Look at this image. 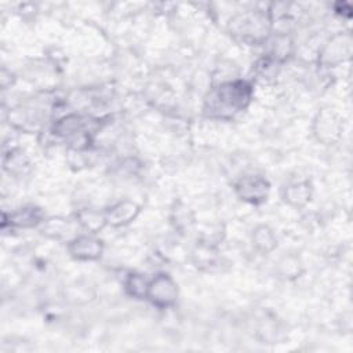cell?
<instances>
[{
    "label": "cell",
    "instance_id": "12",
    "mask_svg": "<svg viewBox=\"0 0 353 353\" xmlns=\"http://www.w3.org/2000/svg\"><path fill=\"white\" fill-rule=\"evenodd\" d=\"M255 247L262 252H269L276 247V237L268 226H259L252 234Z\"/></svg>",
    "mask_w": 353,
    "mask_h": 353
},
{
    "label": "cell",
    "instance_id": "2",
    "mask_svg": "<svg viewBox=\"0 0 353 353\" xmlns=\"http://www.w3.org/2000/svg\"><path fill=\"white\" fill-rule=\"evenodd\" d=\"M270 19L261 11H248L233 18L230 30L243 41L259 43L266 39Z\"/></svg>",
    "mask_w": 353,
    "mask_h": 353
},
{
    "label": "cell",
    "instance_id": "9",
    "mask_svg": "<svg viewBox=\"0 0 353 353\" xmlns=\"http://www.w3.org/2000/svg\"><path fill=\"white\" fill-rule=\"evenodd\" d=\"M43 214L36 207H25L10 215V225L17 228H33L40 223Z\"/></svg>",
    "mask_w": 353,
    "mask_h": 353
},
{
    "label": "cell",
    "instance_id": "8",
    "mask_svg": "<svg viewBox=\"0 0 353 353\" xmlns=\"http://www.w3.org/2000/svg\"><path fill=\"white\" fill-rule=\"evenodd\" d=\"M316 134L319 135V139L330 142L332 141L335 137L339 135L341 131V124L339 120L335 117L334 113L330 112H324L321 114H319V119L316 120Z\"/></svg>",
    "mask_w": 353,
    "mask_h": 353
},
{
    "label": "cell",
    "instance_id": "4",
    "mask_svg": "<svg viewBox=\"0 0 353 353\" xmlns=\"http://www.w3.org/2000/svg\"><path fill=\"white\" fill-rule=\"evenodd\" d=\"M237 196L248 203L258 204L266 200L269 192V183L261 176H244L236 183Z\"/></svg>",
    "mask_w": 353,
    "mask_h": 353
},
{
    "label": "cell",
    "instance_id": "1",
    "mask_svg": "<svg viewBox=\"0 0 353 353\" xmlns=\"http://www.w3.org/2000/svg\"><path fill=\"white\" fill-rule=\"evenodd\" d=\"M252 88L247 81H228L214 88L205 98L204 112L210 117L229 119L243 110L251 99Z\"/></svg>",
    "mask_w": 353,
    "mask_h": 353
},
{
    "label": "cell",
    "instance_id": "13",
    "mask_svg": "<svg viewBox=\"0 0 353 353\" xmlns=\"http://www.w3.org/2000/svg\"><path fill=\"white\" fill-rule=\"evenodd\" d=\"M148 281L141 274H130L125 281V291L128 295L137 299L146 298L148 295Z\"/></svg>",
    "mask_w": 353,
    "mask_h": 353
},
{
    "label": "cell",
    "instance_id": "6",
    "mask_svg": "<svg viewBox=\"0 0 353 353\" xmlns=\"http://www.w3.org/2000/svg\"><path fill=\"white\" fill-rule=\"evenodd\" d=\"M139 211H141V207L135 201H131V200L119 201L105 211L106 223L112 226L127 225L137 218Z\"/></svg>",
    "mask_w": 353,
    "mask_h": 353
},
{
    "label": "cell",
    "instance_id": "5",
    "mask_svg": "<svg viewBox=\"0 0 353 353\" xmlns=\"http://www.w3.org/2000/svg\"><path fill=\"white\" fill-rule=\"evenodd\" d=\"M69 252L73 258L80 261H94L102 255L103 244L94 236H79L69 243Z\"/></svg>",
    "mask_w": 353,
    "mask_h": 353
},
{
    "label": "cell",
    "instance_id": "3",
    "mask_svg": "<svg viewBox=\"0 0 353 353\" xmlns=\"http://www.w3.org/2000/svg\"><path fill=\"white\" fill-rule=\"evenodd\" d=\"M178 288L168 274H159L148 284L146 298L159 307H167L175 303Z\"/></svg>",
    "mask_w": 353,
    "mask_h": 353
},
{
    "label": "cell",
    "instance_id": "10",
    "mask_svg": "<svg viewBox=\"0 0 353 353\" xmlns=\"http://www.w3.org/2000/svg\"><path fill=\"white\" fill-rule=\"evenodd\" d=\"M285 201H288L292 205H303L310 200V186L307 182H298L292 183L285 189L284 193Z\"/></svg>",
    "mask_w": 353,
    "mask_h": 353
},
{
    "label": "cell",
    "instance_id": "11",
    "mask_svg": "<svg viewBox=\"0 0 353 353\" xmlns=\"http://www.w3.org/2000/svg\"><path fill=\"white\" fill-rule=\"evenodd\" d=\"M76 216L79 222L91 233H97L106 225L105 214H101L94 210H81Z\"/></svg>",
    "mask_w": 353,
    "mask_h": 353
},
{
    "label": "cell",
    "instance_id": "7",
    "mask_svg": "<svg viewBox=\"0 0 353 353\" xmlns=\"http://www.w3.org/2000/svg\"><path fill=\"white\" fill-rule=\"evenodd\" d=\"M349 54H350V36L338 34L325 46L321 54V61L327 63H336L347 58Z\"/></svg>",
    "mask_w": 353,
    "mask_h": 353
}]
</instances>
